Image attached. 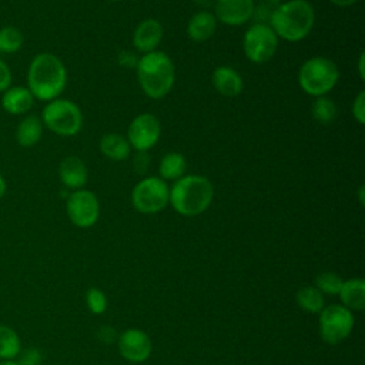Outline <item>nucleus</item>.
I'll return each mask as SVG.
<instances>
[{
	"label": "nucleus",
	"instance_id": "obj_1",
	"mask_svg": "<svg viewBox=\"0 0 365 365\" xmlns=\"http://www.w3.org/2000/svg\"><path fill=\"white\" fill-rule=\"evenodd\" d=\"M67 84V70L63 61L51 53H38L27 68V88L34 98L51 101L58 98Z\"/></svg>",
	"mask_w": 365,
	"mask_h": 365
},
{
	"label": "nucleus",
	"instance_id": "obj_2",
	"mask_svg": "<svg viewBox=\"0 0 365 365\" xmlns=\"http://www.w3.org/2000/svg\"><path fill=\"white\" fill-rule=\"evenodd\" d=\"M315 21V13L307 0H289L277 6L268 26L277 37L287 41H299L309 34Z\"/></svg>",
	"mask_w": 365,
	"mask_h": 365
},
{
	"label": "nucleus",
	"instance_id": "obj_3",
	"mask_svg": "<svg viewBox=\"0 0 365 365\" xmlns=\"http://www.w3.org/2000/svg\"><path fill=\"white\" fill-rule=\"evenodd\" d=\"M214 188L202 175H184L170 190L168 202L181 215L195 217L202 214L211 204Z\"/></svg>",
	"mask_w": 365,
	"mask_h": 365
},
{
	"label": "nucleus",
	"instance_id": "obj_4",
	"mask_svg": "<svg viewBox=\"0 0 365 365\" xmlns=\"http://www.w3.org/2000/svg\"><path fill=\"white\" fill-rule=\"evenodd\" d=\"M175 70L171 58L161 51L145 53L137 63V78L151 98H163L174 84Z\"/></svg>",
	"mask_w": 365,
	"mask_h": 365
},
{
	"label": "nucleus",
	"instance_id": "obj_5",
	"mask_svg": "<svg viewBox=\"0 0 365 365\" xmlns=\"http://www.w3.org/2000/svg\"><path fill=\"white\" fill-rule=\"evenodd\" d=\"M338 77V67L332 60L327 57H312L301 66L298 81L307 94L319 97L335 87Z\"/></svg>",
	"mask_w": 365,
	"mask_h": 365
},
{
	"label": "nucleus",
	"instance_id": "obj_6",
	"mask_svg": "<svg viewBox=\"0 0 365 365\" xmlns=\"http://www.w3.org/2000/svg\"><path fill=\"white\" fill-rule=\"evenodd\" d=\"M43 125L61 137L76 135L83 125V114L78 106L66 98H54L41 113Z\"/></svg>",
	"mask_w": 365,
	"mask_h": 365
},
{
	"label": "nucleus",
	"instance_id": "obj_7",
	"mask_svg": "<svg viewBox=\"0 0 365 365\" xmlns=\"http://www.w3.org/2000/svg\"><path fill=\"white\" fill-rule=\"evenodd\" d=\"M170 188L163 178L147 177L135 184L131 192L133 207L141 214H155L165 208Z\"/></svg>",
	"mask_w": 365,
	"mask_h": 365
},
{
	"label": "nucleus",
	"instance_id": "obj_8",
	"mask_svg": "<svg viewBox=\"0 0 365 365\" xmlns=\"http://www.w3.org/2000/svg\"><path fill=\"white\" fill-rule=\"evenodd\" d=\"M354 328V314L344 305H329L319 312V335L324 342L336 345Z\"/></svg>",
	"mask_w": 365,
	"mask_h": 365
},
{
	"label": "nucleus",
	"instance_id": "obj_9",
	"mask_svg": "<svg viewBox=\"0 0 365 365\" xmlns=\"http://www.w3.org/2000/svg\"><path fill=\"white\" fill-rule=\"evenodd\" d=\"M278 37L268 24L251 26L242 40V47L247 58L252 63L261 64L272 58L277 51Z\"/></svg>",
	"mask_w": 365,
	"mask_h": 365
},
{
	"label": "nucleus",
	"instance_id": "obj_10",
	"mask_svg": "<svg viewBox=\"0 0 365 365\" xmlns=\"http://www.w3.org/2000/svg\"><path fill=\"white\" fill-rule=\"evenodd\" d=\"M66 211L70 221L78 228H88L98 220L100 204L88 190H76L67 197Z\"/></svg>",
	"mask_w": 365,
	"mask_h": 365
},
{
	"label": "nucleus",
	"instance_id": "obj_11",
	"mask_svg": "<svg viewBox=\"0 0 365 365\" xmlns=\"http://www.w3.org/2000/svg\"><path fill=\"white\" fill-rule=\"evenodd\" d=\"M160 134L161 125L157 117L144 113L131 121L127 133V141L130 143V147L135 148L137 151H147L155 145Z\"/></svg>",
	"mask_w": 365,
	"mask_h": 365
},
{
	"label": "nucleus",
	"instance_id": "obj_12",
	"mask_svg": "<svg viewBox=\"0 0 365 365\" xmlns=\"http://www.w3.org/2000/svg\"><path fill=\"white\" fill-rule=\"evenodd\" d=\"M151 349V339L141 329L130 328L118 336V351L130 362H144L150 356Z\"/></svg>",
	"mask_w": 365,
	"mask_h": 365
},
{
	"label": "nucleus",
	"instance_id": "obj_13",
	"mask_svg": "<svg viewBox=\"0 0 365 365\" xmlns=\"http://www.w3.org/2000/svg\"><path fill=\"white\" fill-rule=\"evenodd\" d=\"M254 0H217L215 19L228 26H240L252 19Z\"/></svg>",
	"mask_w": 365,
	"mask_h": 365
},
{
	"label": "nucleus",
	"instance_id": "obj_14",
	"mask_svg": "<svg viewBox=\"0 0 365 365\" xmlns=\"http://www.w3.org/2000/svg\"><path fill=\"white\" fill-rule=\"evenodd\" d=\"M163 38V26L154 19L141 21L133 34V44L138 51L151 53L157 48Z\"/></svg>",
	"mask_w": 365,
	"mask_h": 365
},
{
	"label": "nucleus",
	"instance_id": "obj_15",
	"mask_svg": "<svg viewBox=\"0 0 365 365\" xmlns=\"http://www.w3.org/2000/svg\"><path fill=\"white\" fill-rule=\"evenodd\" d=\"M0 103L6 113L11 115H20L31 108L34 97L24 86H10L1 93Z\"/></svg>",
	"mask_w": 365,
	"mask_h": 365
},
{
	"label": "nucleus",
	"instance_id": "obj_16",
	"mask_svg": "<svg viewBox=\"0 0 365 365\" xmlns=\"http://www.w3.org/2000/svg\"><path fill=\"white\" fill-rule=\"evenodd\" d=\"M58 177L67 188L80 190L87 182V167L81 158L68 155L58 165Z\"/></svg>",
	"mask_w": 365,
	"mask_h": 365
},
{
	"label": "nucleus",
	"instance_id": "obj_17",
	"mask_svg": "<svg viewBox=\"0 0 365 365\" xmlns=\"http://www.w3.org/2000/svg\"><path fill=\"white\" fill-rule=\"evenodd\" d=\"M212 86L220 94L225 97H235L242 90V78L234 68L222 66L214 70Z\"/></svg>",
	"mask_w": 365,
	"mask_h": 365
},
{
	"label": "nucleus",
	"instance_id": "obj_18",
	"mask_svg": "<svg viewBox=\"0 0 365 365\" xmlns=\"http://www.w3.org/2000/svg\"><path fill=\"white\" fill-rule=\"evenodd\" d=\"M339 299L349 311H362L365 308V281L362 278H351L344 281Z\"/></svg>",
	"mask_w": 365,
	"mask_h": 365
},
{
	"label": "nucleus",
	"instance_id": "obj_19",
	"mask_svg": "<svg viewBox=\"0 0 365 365\" xmlns=\"http://www.w3.org/2000/svg\"><path fill=\"white\" fill-rule=\"evenodd\" d=\"M215 27H217L215 16L210 11H200L190 19L187 26V33L192 41L201 43L208 40L214 34Z\"/></svg>",
	"mask_w": 365,
	"mask_h": 365
},
{
	"label": "nucleus",
	"instance_id": "obj_20",
	"mask_svg": "<svg viewBox=\"0 0 365 365\" xmlns=\"http://www.w3.org/2000/svg\"><path fill=\"white\" fill-rule=\"evenodd\" d=\"M43 121L37 115H26L16 127V141L21 147L36 145L43 135Z\"/></svg>",
	"mask_w": 365,
	"mask_h": 365
},
{
	"label": "nucleus",
	"instance_id": "obj_21",
	"mask_svg": "<svg viewBox=\"0 0 365 365\" xmlns=\"http://www.w3.org/2000/svg\"><path fill=\"white\" fill-rule=\"evenodd\" d=\"M100 151L103 155H106L110 160L114 161H121L125 160L130 154V143L120 134L115 133H108L101 137L100 140Z\"/></svg>",
	"mask_w": 365,
	"mask_h": 365
},
{
	"label": "nucleus",
	"instance_id": "obj_22",
	"mask_svg": "<svg viewBox=\"0 0 365 365\" xmlns=\"http://www.w3.org/2000/svg\"><path fill=\"white\" fill-rule=\"evenodd\" d=\"M21 351V341L17 331L0 324V361L16 359Z\"/></svg>",
	"mask_w": 365,
	"mask_h": 365
},
{
	"label": "nucleus",
	"instance_id": "obj_23",
	"mask_svg": "<svg viewBox=\"0 0 365 365\" xmlns=\"http://www.w3.org/2000/svg\"><path fill=\"white\" fill-rule=\"evenodd\" d=\"M297 304L305 312L319 314L324 308V294L314 285H304L295 295Z\"/></svg>",
	"mask_w": 365,
	"mask_h": 365
},
{
	"label": "nucleus",
	"instance_id": "obj_24",
	"mask_svg": "<svg viewBox=\"0 0 365 365\" xmlns=\"http://www.w3.org/2000/svg\"><path fill=\"white\" fill-rule=\"evenodd\" d=\"M185 158L180 153H168L160 163V175L163 180H178L185 171Z\"/></svg>",
	"mask_w": 365,
	"mask_h": 365
},
{
	"label": "nucleus",
	"instance_id": "obj_25",
	"mask_svg": "<svg viewBox=\"0 0 365 365\" xmlns=\"http://www.w3.org/2000/svg\"><path fill=\"white\" fill-rule=\"evenodd\" d=\"M311 111H312V117L321 124H331L335 121L338 115L336 104L331 98L324 96H319L314 100Z\"/></svg>",
	"mask_w": 365,
	"mask_h": 365
},
{
	"label": "nucleus",
	"instance_id": "obj_26",
	"mask_svg": "<svg viewBox=\"0 0 365 365\" xmlns=\"http://www.w3.org/2000/svg\"><path fill=\"white\" fill-rule=\"evenodd\" d=\"M24 36L20 29L14 26H4L0 29V53L13 54L23 46Z\"/></svg>",
	"mask_w": 365,
	"mask_h": 365
},
{
	"label": "nucleus",
	"instance_id": "obj_27",
	"mask_svg": "<svg viewBox=\"0 0 365 365\" xmlns=\"http://www.w3.org/2000/svg\"><path fill=\"white\" fill-rule=\"evenodd\" d=\"M344 284V279L336 272H321L315 278V288H318L322 294L328 295H338L341 287Z\"/></svg>",
	"mask_w": 365,
	"mask_h": 365
},
{
	"label": "nucleus",
	"instance_id": "obj_28",
	"mask_svg": "<svg viewBox=\"0 0 365 365\" xmlns=\"http://www.w3.org/2000/svg\"><path fill=\"white\" fill-rule=\"evenodd\" d=\"M86 304H87V308L93 314L100 315L107 308V298H106V295H104V292L101 289L90 288L86 292Z\"/></svg>",
	"mask_w": 365,
	"mask_h": 365
},
{
	"label": "nucleus",
	"instance_id": "obj_29",
	"mask_svg": "<svg viewBox=\"0 0 365 365\" xmlns=\"http://www.w3.org/2000/svg\"><path fill=\"white\" fill-rule=\"evenodd\" d=\"M19 365H40L41 362V352L37 348H27L21 349L16 358Z\"/></svg>",
	"mask_w": 365,
	"mask_h": 365
},
{
	"label": "nucleus",
	"instance_id": "obj_30",
	"mask_svg": "<svg viewBox=\"0 0 365 365\" xmlns=\"http://www.w3.org/2000/svg\"><path fill=\"white\" fill-rule=\"evenodd\" d=\"M352 114L359 124L365 123V91H361L354 100Z\"/></svg>",
	"mask_w": 365,
	"mask_h": 365
},
{
	"label": "nucleus",
	"instance_id": "obj_31",
	"mask_svg": "<svg viewBox=\"0 0 365 365\" xmlns=\"http://www.w3.org/2000/svg\"><path fill=\"white\" fill-rule=\"evenodd\" d=\"M133 165H134V170L135 173L138 174H144L150 165V157L147 155L145 151H138L135 155H134V160H133Z\"/></svg>",
	"mask_w": 365,
	"mask_h": 365
},
{
	"label": "nucleus",
	"instance_id": "obj_32",
	"mask_svg": "<svg viewBox=\"0 0 365 365\" xmlns=\"http://www.w3.org/2000/svg\"><path fill=\"white\" fill-rule=\"evenodd\" d=\"M11 86V71L9 66L0 58V93Z\"/></svg>",
	"mask_w": 365,
	"mask_h": 365
},
{
	"label": "nucleus",
	"instance_id": "obj_33",
	"mask_svg": "<svg viewBox=\"0 0 365 365\" xmlns=\"http://www.w3.org/2000/svg\"><path fill=\"white\" fill-rule=\"evenodd\" d=\"M118 63L125 67H137V57L131 51H121L118 56Z\"/></svg>",
	"mask_w": 365,
	"mask_h": 365
},
{
	"label": "nucleus",
	"instance_id": "obj_34",
	"mask_svg": "<svg viewBox=\"0 0 365 365\" xmlns=\"http://www.w3.org/2000/svg\"><path fill=\"white\" fill-rule=\"evenodd\" d=\"M259 4L265 6V7H269V9H275L277 6L281 4V0H259Z\"/></svg>",
	"mask_w": 365,
	"mask_h": 365
},
{
	"label": "nucleus",
	"instance_id": "obj_35",
	"mask_svg": "<svg viewBox=\"0 0 365 365\" xmlns=\"http://www.w3.org/2000/svg\"><path fill=\"white\" fill-rule=\"evenodd\" d=\"M329 1L339 7H348V6H352L356 0H329Z\"/></svg>",
	"mask_w": 365,
	"mask_h": 365
},
{
	"label": "nucleus",
	"instance_id": "obj_36",
	"mask_svg": "<svg viewBox=\"0 0 365 365\" xmlns=\"http://www.w3.org/2000/svg\"><path fill=\"white\" fill-rule=\"evenodd\" d=\"M6 191H7V182H6L4 177L0 174V200L6 195Z\"/></svg>",
	"mask_w": 365,
	"mask_h": 365
},
{
	"label": "nucleus",
	"instance_id": "obj_37",
	"mask_svg": "<svg viewBox=\"0 0 365 365\" xmlns=\"http://www.w3.org/2000/svg\"><path fill=\"white\" fill-rule=\"evenodd\" d=\"M364 60H365L364 53H361L359 60H358V67H359V76H361V78H364V77H365V74H364Z\"/></svg>",
	"mask_w": 365,
	"mask_h": 365
},
{
	"label": "nucleus",
	"instance_id": "obj_38",
	"mask_svg": "<svg viewBox=\"0 0 365 365\" xmlns=\"http://www.w3.org/2000/svg\"><path fill=\"white\" fill-rule=\"evenodd\" d=\"M0 365H19L16 359H11V361H0Z\"/></svg>",
	"mask_w": 365,
	"mask_h": 365
},
{
	"label": "nucleus",
	"instance_id": "obj_39",
	"mask_svg": "<svg viewBox=\"0 0 365 365\" xmlns=\"http://www.w3.org/2000/svg\"><path fill=\"white\" fill-rule=\"evenodd\" d=\"M359 201L364 204V187H359Z\"/></svg>",
	"mask_w": 365,
	"mask_h": 365
},
{
	"label": "nucleus",
	"instance_id": "obj_40",
	"mask_svg": "<svg viewBox=\"0 0 365 365\" xmlns=\"http://www.w3.org/2000/svg\"><path fill=\"white\" fill-rule=\"evenodd\" d=\"M110 1H118V0H110Z\"/></svg>",
	"mask_w": 365,
	"mask_h": 365
}]
</instances>
